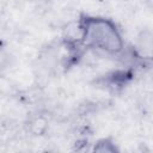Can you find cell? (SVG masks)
Instances as JSON below:
<instances>
[{"label": "cell", "instance_id": "obj_1", "mask_svg": "<svg viewBox=\"0 0 153 153\" xmlns=\"http://www.w3.org/2000/svg\"><path fill=\"white\" fill-rule=\"evenodd\" d=\"M82 43L105 54L116 55L123 49V38L117 26L102 17H82L79 22Z\"/></svg>", "mask_w": 153, "mask_h": 153}, {"label": "cell", "instance_id": "obj_2", "mask_svg": "<svg viewBox=\"0 0 153 153\" xmlns=\"http://www.w3.org/2000/svg\"><path fill=\"white\" fill-rule=\"evenodd\" d=\"M7 60H8L7 54H6L4 50H1V49H0V69H1V68H4V67L6 66Z\"/></svg>", "mask_w": 153, "mask_h": 153}]
</instances>
